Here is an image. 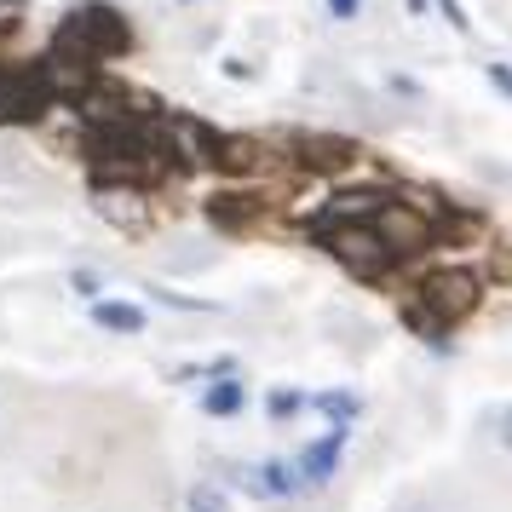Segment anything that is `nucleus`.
<instances>
[{
	"instance_id": "nucleus-1",
	"label": "nucleus",
	"mask_w": 512,
	"mask_h": 512,
	"mask_svg": "<svg viewBox=\"0 0 512 512\" xmlns=\"http://www.w3.org/2000/svg\"><path fill=\"white\" fill-rule=\"evenodd\" d=\"M133 47V24L121 18L116 6H104V0H81L70 18L58 24L52 35V58H64V64H87L93 70L98 58H116V52Z\"/></svg>"
},
{
	"instance_id": "nucleus-2",
	"label": "nucleus",
	"mask_w": 512,
	"mask_h": 512,
	"mask_svg": "<svg viewBox=\"0 0 512 512\" xmlns=\"http://www.w3.org/2000/svg\"><path fill=\"white\" fill-rule=\"evenodd\" d=\"M478 300H484V277L472 265H438L415 282V294L403 305H415L420 317H432L438 328H455L478 311Z\"/></svg>"
},
{
	"instance_id": "nucleus-3",
	"label": "nucleus",
	"mask_w": 512,
	"mask_h": 512,
	"mask_svg": "<svg viewBox=\"0 0 512 512\" xmlns=\"http://www.w3.org/2000/svg\"><path fill=\"white\" fill-rule=\"evenodd\" d=\"M58 104L47 81V64L35 58L24 70H0V127H24V121H41Z\"/></svg>"
},
{
	"instance_id": "nucleus-4",
	"label": "nucleus",
	"mask_w": 512,
	"mask_h": 512,
	"mask_svg": "<svg viewBox=\"0 0 512 512\" xmlns=\"http://www.w3.org/2000/svg\"><path fill=\"white\" fill-rule=\"evenodd\" d=\"M323 248L340 259L346 271H357L363 282H380L397 265V254L369 231V225H340V231H323Z\"/></svg>"
},
{
	"instance_id": "nucleus-5",
	"label": "nucleus",
	"mask_w": 512,
	"mask_h": 512,
	"mask_svg": "<svg viewBox=\"0 0 512 512\" xmlns=\"http://www.w3.org/2000/svg\"><path fill=\"white\" fill-rule=\"evenodd\" d=\"M369 231L380 236V242H386V248H392L397 259H415L420 248H426V242L438 236V219H426V213L409 208L403 196H392L386 208L374 213V225H369Z\"/></svg>"
},
{
	"instance_id": "nucleus-6",
	"label": "nucleus",
	"mask_w": 512,
	"mask_h": 512,
	"mask_svg": "<svg viewBox=\"0 0 512 512\" xmlns=\"http://www.w3.org/2000/svg\"><path fill=\"white\" fill-rule=\"evenodd\" d=\"M288 144H294V162L311 173H351L363 162V150L351 139H334V133H288Z\"/></svg>"
},
{
	"instance_id": "nucleus-7",
	"label": "nucleus",
	"mask_w": 512,
	"mask_h": 512,
	"mask_svg": "<svg viewBox=\"0 0 512 512\" xmlns=\"http://www.w3.org/2000/svg\"><path fill=\"white\" fill-rule=\"evenodd\" d=\"M98 213L121 225V231H144L150 225V208H144V190L133 185H98Z\"/></svg>"
},
{
	"instance_id": "nucleus-8",
	"label": "nucleus",
	"mask_w": 512,
	"mask_h": 512,
	"mask_svg": "<svg viewBox=\"0 0 512 512\" xmlns=\"http://www.w3.org/2000/svg\"><path fill=\"white\" fill-rule=\"evenodd\" d=\"M346 438H351V432H340V426H334L328 438L311 443V449L300 455V472H294V484H311V489L328 484V478H334V466H340V455H346Z\"/></svg>"
},
{
	"instance_id": "nucleus-9",
	"label": "nucleus",
	"mask_w": 512,
	"mask_h": 512,
	"mask_svg": "<svg viewBox=\"0 0 512 512\" xmlns=\"http://www.w3.org/2000/svg\"><path fill=\"white\" fill-rule=\"evenodd\" d=\"M93 323L98 328H110V334H144V305L133 300H93Z\"/></svg>"
},
{
	"instance_id": "nucleus-10",
	"label": "nucleus",
	"mask_w": 512,
	"mask_h": 512,
	"mask_svg": "<svg viewBox=\"0 0 512 512\" xmlns=\"http://www.w3.org/2000/svg\"><path fill=\"white\" fill-rule=\"evenodd\" d=\"M265 162V144L248 139V133H225V144H219V173H254V167Z\"/></svg>"
},
{
	"instance_id": "nucleus-11",
	"label": "nucleus",
	"mask_w": 512,
	"mask_h": 512,
	"mask_svg": "<svg viewBox=\"0 0 512 512\" xmlns=\"http://www.w3.org/2000/svg\"><path fill=\"white\" fill-rule=\"evenodd\" d=\"M242 484L254 489V495H294V466H282V461H265V466H248L242 472Z\"/></svg>"
},
{
	"instance_id": "nucleus-12",
	"label": "nucleus",
	"mask_w": 512,
	"mask_h": 512,
	"mask_svg": "<svg viewBox=\"0 0 512 512\" xmlns=\"http://www.w3.org/2000/svg\"><path fill=\"white\" fill-rule=\"evenodd\" d=\"M242 403H248V392H242V380H236V374H219L208 392H202V409H208V415H236Z\"/></svg>"
},
{
	"instance_id": "nucleus-13",
	"label": "nucleus",
	"mask_w": 512,
	"mask_h": 512,
	"mask_svg": "<svg viewBox=\"0 0 512 512\" xmlns=\"http://www.w3.org/2000/svg\"><path fill=\"white\" fill-rule=\"evenodd\" d=\"M311 409H317V415H328L340 432H351V426H357V415H363V403H357L351 392H317V397H311Z\"/></svg>"
},
{
	"instance_id": "nucleus-14",
	"label": "nucleus",
	"mask_w": 512,
	"mask_h": 512,
	"mask_svg": "<svg viewBox=\"0 0 512 512\" xmlns=\"http://www.w3.org/2000/svg\"><path fill=\"white\" fill-rule=\"evenodd\" d=\"M208 213L219 219V225H248L254 213H265V196H248V202H242V196H213Z\"/></svg>"
},
{
	"instance_id": "nucleus-15",
	"label": "nucleus",
	"mask_w": 512,
	"mask_h": 512,
	"mask_svg": "<svg viewBox=\"0 0 512 512\" xmlns=\"http://www.w3.org/2000/svg\"><path fill=\"white\" fill-rule=\"evenodd\" d=\"M489 87H501V93H507L512 98V64H501V58H489Z\"/></svg>"
},
{
	"instance_id": "nucleus-16",
	"label": "nucleus",
	"mask_w": 512,
	"mask_h": 512,
	"mask_svg": "<svg viewBox=\"0 0 512 512\" xmlns=\"http://www.w3.org/2000/svg\"><path fill=\"white\" fill-rule=\"evenodd\" d=\"M70 288L81 294V300H98V271H75V277H70Z\"/></svg>"
},
{
	"instance_id": "nucleus-17",
	"label": "nucleus",
	"mask_w": 512,
	"mask_h": 512,
	"mask_svg": "<svg viewBox=\"0 0 512 512\" xmlns=\"http://www.w3.org/2000/svg\"><path fill=\"white\" fill-rule=\"evenodd\" d=\"M438 12H443V18H449V24H455V29H461V35H466V29H472V18H466V12H461V0H438Z\"/></svg>"
},
{
	"instance_id": "nucleus-18",
	"label": "nucleus",
	"mask_w": 512,
	"mask_h": 512,
	"mask_svg": "<svg viewBox=\"0 0 512 512\" xmlns=\"http://www.w3.org/2000/svg\"><path fill=\"white\" fill-rule=\"evenodd\" d=\"M300 403H305L300 392H277V397H271V415H294V409H300Z\"/></svg>"
},
{
	"instance_id": "nucleus-19",
	"label": "nucleus",
	"mask_w": 512,
	"mask_h": 512,
	"mask_svg": "<svg viewBox=\"0 0 512 512\" xmlns=\"http://www.w3.org/2000/svg\"><path fill=\"white\" fill-rule=\"evenodd\" d=\"M495 438H501V449H512V409H495Z\"/></svg>"
},
{
	"instance_id": "nucleus-20",
	"label": "nucleus",
	"mask_w": 512,
	"mask_h": 512,
	"mask_svg": "<svg viewBox=\"0 0 512 512\" xmlns=\"http://www.w3.org/2000/svg\"><path fill=\"white\" fill-rule=\"evenodd\" d=\"M357 6H363V0H328V12H334V18H357Z\"/></svg>"
},
{
	"instance_id": "nucleus-21",
	"label": "nucleus",
	"mask_w": 512,
	"mask_h": 512,
	"mask_svg": "<svg viewBox=\"0 0 512 512\" xmlns=\"http://www.w3.org/2000/svg\"><path fill=\"white\" fill-rule=\"evenodd\" d=\"M6 24H12V18H0V29H6Z\"/></svg>"
}]
</instances>
